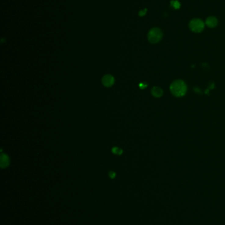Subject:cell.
<instances>
[{"label":"cell","instance_id":"6da1fadb","mask_svg":"<svg viewBox=\"0 0 225 225\" xmlns=\"http://www.w3.org/2000/svg\"><path fill=\"white\" fill-rule=\"evenodd\" d=\"M170 90L171 93L174 96L180 97L186 95L187 87L184 81L182 80H176L170 84Z\"/></svg>","mask_w":225,"mask_h":225},{"label":"cell","instance_id":"7a4b0ae2","mask_svg":"<svg viewBox=\"0 0 225 225\" xmlns=\"http://www.w3.org/2000/svg\"><path fill=\"white\" fill-rule=\"evenodd\" d=\"M147 38L151 44H157L160 42L162 38V32L159 28H153L149 30Z\"/></svg>","mask_w":225,"mask_h":225},{"label":"cell","instance_id":"3957f363","mask_svg":"<svg viewBox=\"0 0 225 225\" xmlns=\"http://www.w3.org/2000/svg\"><path fill=\"white\" fill-rule=\"evenodd\" d=\"M189 27L192 32H195V33H199L204 30L205 23L201 19H192L190 22Z\"/></svg>","mask_w":225,"mask_h":225},{"label":"cell","instance_id":"277c9868","mask_svg":"<svg viewBox=\"0 0 225 225\" xmlns=\"http://www.w3.org/2000/svg\"><path fill=\"white\" fill-rule=\"evenodd\" d=\"M102 83L106 87H111L114 83V79L112 75H106L102 79Z\"/></svg>","mask_w":225,"mask_h":225},{"label":"cell","instance_id":"5b68a950","mask_svg":"<svg viewBox=\"0 0 225 225\" xmlns=\"http://www.w3.org/2000/svg\"><path fill=\"white\" fill-rule=\"evenodd\" d=\"M205 24L209 28H215L217 26L218 20L215 17H209L206 19Z\"/></svg>","mask_w":225,"mask_h":225},{"label":"cell","instance_id":"8992f818","mask_svg":"<svg viewBox=\"0 0 225 225\" xmlns=\"http://www.w3.org/2000/svg\"><path fill=\"white\" fill-rule=\"evenodd\" d=\"M151 93L154 97H161L163 95V90L160 87L154 86L151 89Z\"/></svg>","mask_w":225,"mask_h":225},{"label":"cell","instance_id":"52a82bcc","mask_svg":"<svg viewBox=\"0 0 225 225\" xmlns=\"http://www.w3.org/2000/svg\"><path fill=\"white\" fill-rule=\"evenodd\" d=\"M9 165V158L6 154H2L1 155V167L6 168Z\"/></svg>","mask_w":225,"mask_h":225},{"label":"cell","instance_id":"ba28073f","mask_svg":"<svg viewBox=\"0 0 225 225\" xmlns=\"http://www.w3.org/2000/svg\"><path fill=\"white\" fill-rule=\"evenodd\" d=\"M171 6L173 7L175 9H179L180 7V3L177 0H173V1L170 2Z\"/></svg>","mask_w":225,"mask_h":225},{"label":"cell","instance_id":"9c48e42d","mask_svg":"<svg viewBox=\"0 0 225 225\" xmlns=\"http://www.w3.org/2000/svg\"><path fill=\"white\" fill-rule=\"evenodd\" d=\"M112 151L114 154L118 155H122L123 153L122 149L119 148H118V147H114V148L112 149Z\"/></svg>","mask_w":225,"mask_h":225},{"label":"cell","instance_id":"30bf717a","mask_svg":"<svg viewBox=\"0 0 225 225\" xmlns=\"http://www.w3.org/2000/svg\"><path fill=\"white\" fill-rule=\"evenodd\" d=\"M147 11V9H144L143 10H141L140 12H139V15H140V17H143V16H145L146 15Z\"/></svg>","mask_w":225,"mask_h":225},{"label":"cell","instance_id":"8fae6325","mask_svg":"<svg viewBox=\"0 0 225 225\" xmlns=\"http://www.w3.org/2000/svg\"><path fill=\"white\" fill-rule=\"evenodd\" d=\"M116 175V173H114V172H113V171H110V173H109V177H110V178H115Z\"/></svg>","mask_w":225,"mask_h":225},{"label":"cell","instance_id":"7c38bea8","mask_svg":"<svg viewBox=\"0 0 225 225\" xmlns=\"http://www.w3.org/2000/svg\"><path fill=\"white\" fill-rule=\"evenodd\" d=\"M147 84H144V83H141L140 84V88H141V89H144L145 88H146L147 87Z\"/></svg>","mask_w":225,"mask_h":225}]
</instances>
